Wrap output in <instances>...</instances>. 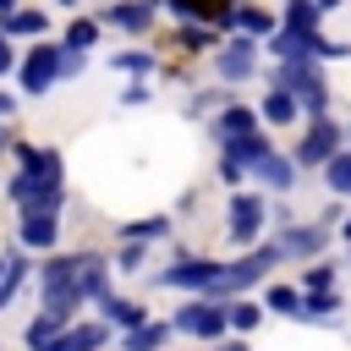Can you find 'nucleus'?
I'll return each mask as SVG.
<instances>
[{"label": "nucleus", "mask_w": 351, "mask_h": 351, "mask_svg": "<svg viewBox=\"0 0 351 351\" xmlns=\"http://www.w3.org/2000/svg\"><path fill=\"white\" fill-rule=\"evenodd\" d=\"M16 203H60V154L55 148H22V176L11 181Z\"/></svg>", "instance_id": "obj_1"}, {"label": "nucleus", "mask_w": 351, "mask_h": 351, "mask_svg": "<svg viewBox=\"0 0 351 351\" xmlns=\"http://www.w3.org/2000/svg\"><path fill=\"white\" fill-rule=\"evenodd\" d=\"M280 88H291L313 115H324V104H329V82L318 77V66L313 60H285V71H280Z\"/></svg>", "instance_id": "obj_2"}, {"label": "nucleus", "mask_w": 351, "mask_h": 351, "mask_svg": "<svg viewBox=\"0 0 351 351\" xmlns=\"http://www.w3.org/2000/svg\"><path fill=\"white\" fill-rule=\"evenodd\" d=\"M77 269H82V258H55V263H44V307H49V313H71V307H77Z\"/></svg>", "instance_id": "obj_3"}, {"label": "nucleus", "mask_w": 351, "mask_h": 351, "mask_svg": "<svg viewBox=\"0 0 351 351\" xmlns=\"http://www.w3.org/2000/svg\"><path fill=\"white\" fill-rule=\"evenodd\" d=\"M66 66H71V55H66L60 44H38V49L22 60V88H27V93H44Z\"/></svg>", "instance_id": "obj_4"}, {"label": "nucleus", "mask_w": 351, "mask_h": 351, "mask_svg": "<svg viewBox=\"0 0 351 351\" xmlns=\"http://www.w3.org/2000/svg\"><path fill=\"white\" fill-rule=\"evenodd\" d=\"M274 258H280V252H274V241H269L263 252H247V258H236V263H219V280H214V296H219V291H241V285H252V280H263Z\"/></svg>", "instance_id": "obj_5"}, {"label": "nucleus", "mask_w": 351, "mask_h": 351, "mask_svg": "<svg viewBox=\"0 0 351 351\" xmlns=\"http://www.w3.org/2000/svg\"><path fill=\"white\" fill-rule=\"evenodd\" d=\"M159 280H165V285H181V291H214L219 263H208V258H186V263H170Z\"/></svg>", "instance_id": "obj_6"}, {"label": "nucleus", "mask_w": 351, "mask_h": 351, "mask_svg": "<svg viewBox=\"0 0 351 351\" xmlns=\"http://www.w3.org/2000/svg\"><path fill=\"white\" fill-rule=\"evenodd\" d=\"M176 329H181V335L219 340V329H225V307H214V302H192V307H181V313H176Z\"/></svg>", "instance_id": "obj_7"}, {"label": "nucleus", "mask_w": 351, "mask_h": 351, "mask_svg": "<svg viewBox=\"0 0 351 351\" xmlns=\"http://www.w3.org/2000/svg\"><path fill=\"white\" fill-rule=\"evenodd\" d=\"M329 154H340V126L313 121V126H307V137H302V148H296V165H324Z\"/></svg>", "instance_id": "obj_8"}, {"label": "nucleus", "mask_w": 351, "mask_h": 351, "mask_svg": "<svg viewBox=\"0 0 351 351\" xmlns=\"http://www.w3.org/2000/svg\"><path fill=\"white\" fill-rule=\"evenodd\" d=\"M258 225H263V197H258V192H241V197L230 203V236H236V241H252Z\"/></svg>", "instance_id": "obj_9"}, {"label": "nucleus", "mask_w": 351, "mask_h": 351, "mask_svg": "<svg viewBox=\"0 0 351 351\" xmlns=\"http://www.w3.org/2000/svg\"><path fill=\"white\" fill-rule=\"evenodd\" d=\"M55 203H27V214H22V241L27 247H49L55 241Z\"/></svg>", "instance_id": "obj_10"}, {"label": "nucleus", "mask_w": 351, "mask_h": 351, "mask_svg": "<svg viewBox=\"0 0 351 351\" xmlns=\"http://www.w3.org/2000/svg\"><path fill=\"white\" fill-rule=\"evenodd\" d=\"M252 132H258V115H252V110H241V104H230V110L214 121L219 148H230V143H241V137H252Z\"/></svg>", "instance_id": "obj_11"}, {"label": "nucleus", "mask_w": 351, "mask_h": 351, "mask_svg": "<svg viewBox=\"0 0 351 351\" xmlns=\"http://www.w3.org/2000/svg\"><path fill=\"white\" fill-rule=\"evenodd\" d=\"M252 55H258V44H252V38H230V44L219 49V77H225V82L247 77V71H252Z\"/></svg>", "instance_id": "obj_12"}, {"label": "nucleus", "mask_w": 351, "mask_h": 351, "mask_svg": "<svg viewBox=\"0 0 351 351\" xmlns=\"http://www.w3.org/2000/svg\"><path fill=\"white\" fill-rule=\"evenodd\" d=\"M104 346V329L99 324H82V329H71V335H55L44 351H99Z\"/></svg>", "instance_id": "obj_13"}, {"label": "nucleus", "mask_w": 351, "mask_h": 351, "mask_svg": "<svg viewBox=\"0 0 351 351\" xmlns=\"http://www.w3.org/2000/svg\"><path fill=\"white\" fill-rule=\"evenodd\" d=\"M252 170H258V176H263V181H269V186H274V192H285V186H291V181H296V176H291V159H280V154H274V148H269V154H263V159H258V165H252Z\"/></svg>", "instance_id": "obj_14"}, {"label": "nucleus", "mask_w": 351, "mask_h": 351, "mask_svg": "<svg viewBox=\"0 0 351 351\" xmlns=\"http://www.w3.org/2000/svg\"><path fill=\"white\" fill-rule=\"evenodd\" d=\"M324 247V230L318 225H302V230H285L280 241H274V252H318Z\"/></svg>", "instance_id": "obj_15"}, {"label": "nucleus", "mask_w": 351, "mask_h": 351, "mask_svg": "<svg viewBox=\"0 0 351 351\" xmlns=\"http://www.w3.org/2000/svg\"><path fill=\"white\" fill-rule=\"evenodd\" d=\"M60 324H66V313H49V307H44V313L27 324V346H33V351H44V346L60 335Z\"/></svg>", "instance_id": "obj_16"}, {"label": "nucleus", "mask_w": 351, "mask_h": 351, "mask_svg": "<svg viewBox=\"0 0 351 351\" xmlns=\"http://www.w3.org/2000/svg\"><path fill=\"white\" fill-rule=\"evenodd\" d=\"M285 33H318V5L313 0H291L285 5Z\"/></svg>", "instance_id": "obj_17"}, {"label": "nucleus", "mask_w": 351, "mask_h": 351, "mask_svg": "<svg viewBox=\"0 0 351 351\" xmlns=\"http://www.w3.org/2000/svg\"><path fill=\"white\" fill-rule=\"evenodd\" d=\"M165 335H170L165 324H137V329H126V351H159Z\"/></svg>", "instance_id": "obj_18"}, {"label": "nucleus", "mask_w": 351, "mask_h": 351, "mask_svg": "<svg viewBox=\"0 0 351 351\" xmlns=\"http://www.w3.org/2000/svg\"><path fill=\"white\" fill-rule=\"evenodd\" d=\"M110 22H121V27H148V22H154V5H148V0H137V5H110Z\"/></svg>", "instance_id": "obj_19"}, {"label": "nucleus", "mask_w": 351, "mask_h": 351, "mask_svg": "<svg viewBox=\"0 0 351 351\" xmlns=\"http://www.w3.org/2000/svg\"><path fill=\"white\" fill-rule=\"evenodd\" d=\"M263 121H274V126H285V121H296V99L280 88V93H269L263 99Z\"/></svg>", "instance_id": "obj_20"}, {"label": "nucleus", "mask_w": 351, "mask_h": 351, "mask_svg": "<svg viewBox=\"0 0 351 351\" xmlns=\"http://www.w3.org/2000/svg\"><path fill=\"white\" fill-rule=\"evenodd\" d=\"M5 33H44V11H11L5 22H0V38Z\"/></svg>", "instance_id": "obj_21"}, {"label": "nucleus", "mask_w": 351, "mask_h": 351, "mask_svg": "<svg viewBox=\"0 0 351 351\" xmlns=\"http://www.w3.org/2000/svg\"><path fill=\"white\" fill-rule=\"evenodd\" d=\"M230 22H241L247 33H269V27H274V16H269V11H258V5H236V11H230Z\"/></svg>", "instance_id": "obj_22"}, {"label": "nucleus", "mask_w": 351, "mask_h": 351, "mask_svg": "<svg viewBox=\"0 0 351 351\" xmlns=\"http://www.w3.org/2000/svg\"><path fill=\"white\" fill-rule=\"evenodd\" d=\"M329 192H351V154H329Z\"/></svg>", "instance_id": "obj_23"}, {"label": "nucleus", "mask_w": 351, "mask_h": 351, "mask_svg": "<svg viewBox=\"0 0 351 351\" xmlns=\"http://www.w3.org/2000/svg\"><path fill=\"white\" fill-rule=\"evenodd\" d=\"M176 16H192V11H208V16H219L225 22V0H165Z\"/></svg>", "instance_id": "obj_24"}, {"label": "nucleus", "mask_w": 351, "mask_h": 351, "mask_svg": "<svg viewBox=\"0 0 351 351\" xmlns=\"http://www.w3.org/2000/svg\"><path fill=\"white\" fill-rule=\"evenodd\" d=\"M93 38H99V27H93V22H71V33H66V44H60V49H71V55H77V49H88Z\"/></svg>", "instance_id": "obj_25"}, {"label": "nucleus", "mask_w": 351, "mask_h": 351, "mask_svg": "<svg viewBox=\"0 0 351 351\" xmlns=\"http://www.w3.org/2000/svg\"><path fill=\"white\" fill-rule=\"evenodd\" d=\"M335 307H340L335 296H296V313H302V318H307V313H313V318H329Z\"/></svg>", "instance_id": "obj_26"}, {"label": "nucleus", "mask_w": 351, "mask_h": 351, "mask_svg": "<svg viewBox=\"0 0 351 351\" xmlns=\"http://www.w3.org/2000/svg\"><path fill=\"white\" fill-rule=\"evenodd\" d=\"M104 307H110V318H115V324H132V329L143 324V307H137V302H115V296H110Z\"/></svg>", "instance_id": "obj_27"}, {"label": "nucleus", "mask_w": 351, "mask_h": 351, "mask_svg": "<svg viewBox=\"0 0 351 351\" xmlns=\"http://www.w3.org/2000/svg\"><path fill=\"white\" fill-rule=\"evenodd\" d=\"M225 324H236V329H252V324H258V307H252V302H230V307H225Z\"/></svg>", "instance_id": "obj_28"}, {"label": "nucleus", "mask_w": 351, "mask_h": 351, "mask_svg": "<svg viewBox=\"0 0 351 351\" xmlns=\"http://www.w3.org/2000/svg\"><path fill=\"white\" fill-rule=\"evenodd\" d=\"M208 44H214L208 27H186V33H181V49H208Z\"/></svg>", "instance_id": "obj_29"}, {"label": "nucleus", "mask_w": 351, "mask_h": 351, "mask_svg": "<svg viewBox=\"0 0 351 351\" xmlns=\"http://www.w3.org/2000/svg\"><path fill=\"white\" fill-rule=\"evenodd\" d=\"M115 66H121V71H148V66H154V60H148V55H143V49H137V55H132V49H126V55H115Z\"/></svg>", "instance_id": "obj_30"}, {"label": "nucleus", "mask_w": 351, "mask_h": 351, "mask_svg": "<svg viewBox=\"0 0 351 351\" xmlns=\"http://www.w3.org/2000/svg\"><path fill=\"white\" fill-rule=\"evenodd\" d=\"M159 230H165V219H143V225H126V241H132V236L143 241V236H159Z\"/></svg>", "instance_id": "obj_31"}, {"label": "nucleus", "mask_w": 351, "mask_h": 351, "mask_svg": "<svg viewBox=\"0 0 351 351\" xmlns=\"http://www.w3.org/2000/svg\"><path fill=\"white\" fill-rule=\"evenodd\" d=\"M269 307H280V313H296V291H285V285H280V291H269Z\"/></svg>", "instance_id": "obj_32"}, {"label": "nucleus", "mask_w": 351, "mask_h": 351, "mask_svg": "<svg viewBox=\"0 0 351 351\" xmlns=\"http://www.w3.org/2000/svg\"><path fill=\"white\" fill-rule=\"evenodd\" d=\"M0 71H11V44L0 38Z\"/></svg>", "instance_id": "obj_33"}, {"label": "nucleus", "mask_w": 351, "mask_h": 351, "mask_svg": "<svg viewBox=\"0 0 351 351\" xmlns=\"http://www.w3.org/2000/svg\"><path fill=\"white\" fill-rule=\"evenodd\" d=\"M0 115H11V99H5V93H0Z\"/></svg>", "instance_id": "obj_34"}, {"label": "nucleus", "mask_w": 351, "mask_h": 351, "mask_svg": "<svg viewBox=\"0 0 351 351\" xmlns=\"http://www.w3.org/2000/svg\"><path fill=\"white\" fill-rule=\"evenodd\" d=\"M219 351H247V346H241V340H230V346H219Z\"/></svg>", "instance_id": "obj_35"}, {"label": "nucleus", "mask_w": 351, "mask_h": 351, "mask_svg": "<svg viewBox=\"0 0 351 351\" xmlns=\"http://www.w3.org/2000/svg\"><path fill=\"white\" fill-rule=\"evenodd\" d=\"M346 236H351V219H346Z\"/></svg>", "instance_id": "obj_36"}, {"label": "nucleus", "mask_w": 351, "mask_h": 351, "mask_svg": "<svg viewBox=\"0 0 351 351\" xmlns=\"http://www.w3.org/2000/svg\"><path fill=\"white\" fill-rule=\"evenodd\" d=\"M0 148H5V132H0Z\"/></svg>", "instance_id": "obj_37"}, {"label": "nucleus", "mask_w": 351, "mask_h": 351, "mask_svg": "<svg viewBox=\"0 0 351 351\" xmlns=\"http://www.w3.org/2000/svg\"><path fill=\"white\" fill-rule=\"evenodd\" d=\"M0 274H5V258H0Z\"/></svg>", "instance_id": "obj_38"}]
</instances>
